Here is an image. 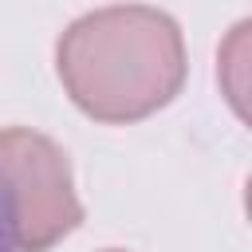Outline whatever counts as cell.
<instances>
[{
    "label": "cell",
    "mask_w": 252,
    "mask_h": 252,
    "mask_svg": "<svg viewBox=\"0 0 252 252\" xmlns=\"http://www.w3.org/2000/svg\"><path fill=\"white\" fill-rule=\"evenodd\" d=\"M59 79L91 118L134 122L181 91L185 43L177 24L158 8H102L63 32Z\"/></svg>",
    "instance_id": "cell-1"
},
{
    "label": "cell",
    "mask_w": 252,
    "mask_h": 252,
    "mask_svg": "<svg viewBox=\"0 0 252 252\" xmlns=\"http://www.w3.org/2000/svg\"><path fill=\"white\" fill-rule=\"evenodd\" d=\"M0 189L8 193L16 248L24 252H47L83 220L63 150L35 130H0Z\"/></svg>",
    "instance_id": "cell-2"
},
{
    "label": "cell",
    "mask_w": 252,
    "mask_h": 252,
    "mask_svg": "<svg viewBox=\"0 0 252 252\" xmlns=\"http://www.w3.org/2000/svg\"><path fill=\"white\" fill-rule=\"evenodd\" d=\"M244 55H248V24H240L232 32V39L224 43V51H220V59H224L220 63V83H224L236 114H244Z\"/></svg>",
    "instance_id": "cell-3"
},
{
    "label": "cell",
    "mask_w": 252,
    "mask_h": 252,
    "mask_svg": "<svg viewBox=\"0 0 252 252\" xmlns=\"http://www.w3.org/2000/svg\"><path fill=\"white\" fill-rule=\"evenodd\" d=\"M0 252H16V224H12V205L4 189H0Z\"/></svg>",
    "instance_id": "cell-4"
}]
</instances>
